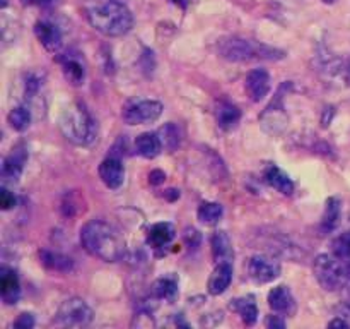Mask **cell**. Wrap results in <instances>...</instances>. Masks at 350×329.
<instances>
[{"label": "cell", "instance_id": "1", "mask_svg": "<svg viewBox=\"0 0 350 329\" xmlns=\"http://www.w3.org/2000/svg\"><path fill=\"white\" fill-rule=\"evenodd\" d=\"M82 247L105 263H118L126 252L122 233L103 219H91L81 230Z\"/></svg>", "mask_w": 350, "mask_h": 329}, {"label": "cell", "instance_id": "2", "mask_svg": "<svg viewBox=\"0 0 350 329\" xmlns=\"http://www.w3.org/2000/svg\"><path fill=\"white\" fill-rule=\"evenodd\" d=\"M91 26L105 36H123L133 26V14L120 0H92L85 7Z\"/></svg>", "mask_w": 350, "mask_h": 329}, {"label": "cell", "instance_id": "3", "mask_svg": "<svg viewBox=\"0 0 350 329\" xmlns=\"http://www.w3.org/2000/svg\"><path fill=\"white\" fill-rule=\"evenodd\" d=\"M217 53L229 62H258V60H280L286 57V51L273 48L260 41L246 40L239 36L222 38L217 41Z\"/></svg>", "mask_w": 350, "mask_h": 329}, {"label": "cell", "instance_id": "4", "mask_svg": "<svg viewBox=\"0 0 350 329\" xmlns=\"http://www.w3.org/2000/svg\"><path fill=\"white\" fill-rule=\"evenodd\" d=\"M60 130L75 146H89L98 136V125L94 119L81 103H72L62 112Z\"/></svg>", "mask_w": 350, "mask_h": 329}, {"label": "cell", "instance_id": "5", "mask_svg": "<svg viewBox=\"0 0 350 329\" xmlns=\"http://www.w3.org/2000/svg\"><path fill=\"white\" fill-rule=\"evenodd\" d=\"M313 271L320 287L327 291H335L342 288L349 278L345 264L340 263V259H337V257L328 256V254H320L314 259Z\"/></svg>", "mask_w": 350, "mask_h": 329}, {"label": "cell", "instance_id": "6", "mask_svg": "<svg viewBox=\"0 0 350 329\" xmlns=\"http://www.w3.org/2000/svg\"><path fill=\"white\" fill-rule=\"evenodd\" d=\"M92 319H94V312L89 307L88 302L79 297H72L62 302L55 321L65 328H84L91 324Z\"/></svg>", "mask_w": 350, "mask_h": 329}, {"label": "cell", "instance_id": "7", "mask_svg": "<svg viewBox=\"0 0 350 329\" xmlns=\"http://www.w3.org/2000/svg\"><path fill=\"white\" fill-rule=\"evenodd\" d=\"M163 110V103L156 99H140L123 108L122 119L129 125H144V123L156 122Z\"/></svg>", "mask_w": 350, "mask_h": 329}, {"label": "cell", "instance_id": "8", "mask_svg": "<svg viewBox=\"0 0 350 329\" xmlns=\"http://www.w3.org/2000/svg\"><path fill=\"white\" fill-rule=\"evenodd\" d=\"M248 276L258 284L272 283L280 276L279 260L272 256L256 254L248 260Z\"/></svg>", "mask_w": 350, "mask_h": 329}, {"label": "cell", "instance_id": "9", "mask_svg": "<svg viewBox=\"0 0 350 329\" xmlns=\"http://www.w3.org/2000/svg\"><path fill=\"white\" fill-rule=\"evenodd\" d=\"M98 173L103 184L108 188H111V191L120 188L123 185V182H125V167L115 156H109L106 160H103L98 168Z\"/></svg>", "mask_w": 350, "mask_h": 329}, {"label": "cell", "instance_id": "10", "mask_svg": "<svg viewBox=\"0 0 350 329\" xmlns=\"http://www.w3.org/2000/svg\"><path fill=\"white\" fill-rule=\"evenodd\" d=\"M246 95L252 101H262L270 91V75L265 69H253L245 81Z\"/></svg>", "mask_w": 350, "mask_h": 329}, {"label": "cell", "instance_id": "11", "mask_svg": "<svg viewBox=\"0 0 350 329\" xmlns=\"http://www.w3.org/2000/svg\"><path fill=\"white\" fill-rule=\"evenodd\" d=\"M34 34L40 40V43L51 53H57L62 48V45H64L60 29L53 23H50V21H38L34 24Z\"/></svg>", "mask_w": 350, "mask_h": 329}, {"label": "cell", "instance_id": "12", "mask_svg": "<svg viewBox=\"0 0 350 329\" xmlns=\"http://www.w3.org/2000/svg\"><path fill=\"white\" fill-rule=\"evenodd\" d=\"M0 297L5 305H14L21 297V283L16 271L3 266L0 269Z\"/></svg>", "mask_w": 350, "mask_h": 329}, {"label": "cell", "instance_id": "13", "mask_svg": "<svg viewBox=\"0 0 350 329\" xmlns=\"http://www.w3.org/2000/svg\"><path fill=\"white\" fill-rule=\"evenodd\" d=\"M320 67L327 77L337 79V81H342L350 86V58L323 57Z\"/></svg>", "mask_w": 350, "mask_h": 329}, {"label": "cell", "instance_id": "14", "mask_svg": "<svg viewBox=\"0 0 350 329\" xmlns=\"http://www.w3.org/2000/svg\"><path fill=\"white\" fill-rule=\"evenodd\" d=\"M269 305L275 314L291 315L296 310V300L287 287H275L269 293Z\"/></svg>", "mask_w": 350, "mask_h": 329}, {"label": "cell", "instance_id": "15", "mask_svg": "<svg viewBox=\"0 0 350 329\" xmlns=\"http://www.w3.org/2000/svg\"><path fill=\"white\" fill-rule=\"evenodd\" d=\"M232 281V264L231 263H221L217 264V267L214 269V273L208 278V293L217 297L222 295L229 287H231Z\"/></svg>", "mask_w": 350, "mask_h": 329}, {"label": "cell", "instance_id": "16", "mask_svg": "<svg viewBox=\"0 0 350 329\" xmlns=\"http://www.w3.org/2000/svg\"><path fill=\"white\" fill-rule=\"evenodd\" d=\"M263 180L270 185L272 188H275L277 192L284 195H291L294 192V182L291 180L289 175L286 171L280 170L275 164H269L263 171Z\"/></svg>", "mask_w": 350, "mask_h": 329}, {"label": "cell", "instance_id": "17", "mask_svg": "<svg viewBox=\"0 0 350 329\" xmlns=\"http://www.w3.org/2000/svg\"><path fill=\"white\" fill-rule=\"evenodd\" d=\"M215 119L222 130H232L238 127L239 120H241V110L232 103L221 99L215 106Z\"/></svg>", "mask_w": 350, "mask_h": 329}, {"label": "cell", "instance_id": "18", "mask_svg": "<svg viewBox=\"0 0 350 329\" xmlns=\"http://www.w3.org/2000/svg\"><path fill=\"white\" fill-rule=\"evenodd\" d=\"M174 235H176V232H174V226L171 225V223H156V225H152L149 228V233H147V243L156 250L164 249L166 245H170V242L174 239Z\"/></svg>", "mask_w": 350, "mask_h": 329}, {"label": "cell", "instance_id": "19", "mask_svg": "<svg viewBox=\"0 0 350 329\" xmlns=\"http://www.w3.org/2000/svg\"><path fill=\"white\" fill-rule=\"evenodd\" d=\"M26 158H27V154L24 149H12V153H10L5 160H3V164H2L3 180L16 182L17 178L21 177V173H23Z\"/></svg>", "mask_w": 350, "mask_h": 329}, {"label": "cell", "instance_id": "20", "mask_svg": "<svg viewBox=\"0 0 350 329\" xmlns=\"http://www.w3.org/2000/svg\"><path fill=\"white\" fill-rule=\"evenodd\" d=\"M212 245V256H214L215 263H231L234 257V250H232L231 239L226 232H215L211 240Z\"/></svg>", "mask_w": 350, "mask_h": 329}, {"label": "cell", "instance_id": "21", "mask_svg": "<svg viewBox=\"0 0 350 329\" xmlns=\"http://www.w3.org/2000/svg\"><path fill=\"white\" fill-rule=\"evenodd\" d=\"M135 149L142 158L152 160L163 151V144H161L157 132H142L140 136H137Z\"/></svg>", "mask_w": 350, "mask_h": 329}, {"label": "cell", "instance_id": "22", "mask_svg": "<svg viewBox=\"0 0 350 329\" xmlns=\"http://www.w3.org/2000/svg\"><path fill=\"white\" fill-rule=\"evenodd\" d=\"M150 295L157 300H166V302H174V298L178 297V281L173 276H164L159 278L152 283L150 287Z\"/></svg>", "mask_w": 350, "mask_h": 329}, {"label": "cell", "instance_id": "23", "mask_svg": "<svg viewBox=\"0 0 350 329\" xmlns=\"http://www.w3.org/2000/svg\"><path fill=\"white\" fill-rule=\"evenodd\" d=\"M41 263L51 271H58V273H68L74 269V260L68 256H64L60 252H53V250H41L40 252Z\"/></svg>", "mask_w": 350, "mask_h": 329}, {"label": "cell", "instance_id": "24", "mask_svg": "<svg viewBox=\"0 0 350 329\" xmlns=\"http://www.w3.org/2000/svg\"><path fill=\"white\" fill-rule=\"evenodd\" d=\"M342 212V202L338 197H330L325 206L323 218H321V232L330 233L337 228L338 219H340Z\"/></svg>", "mask_w": 350, "mask_h": 329}, {"label": "cell", "instance_id": "25", "mask_svg": "<svg viewBox=\"0 0 350 329\" xmlns=\"http://www.w3.org/2000/svg\"><path fill=\"white\" fill-rule=\"evenodd\" d=\"M231 308L241 317V321L246 326H253L258 319V308H256L253 298H236V300H232Z\"/></svg>", "mask_w": 350, "mask_h": 329}, {"label": "cell", "instance_id": "26", "mask_svg": "<svg viewBox=\"0 0 350 329\" xmlns=\"http://www.w3.org/2000/svg\"><path fill=\"white\" fill-rule=\"evenodd\" d=\"M62 67H64L65 79H67V81L70 82L72 86L84 84L85 69H84V65H82L81 62L77 60V58H68L67 57L64 60V64H62Z\"/></svg>", "mask_w": 350, "mask_h": 329}, {"label": "cell", "instance_id": "27", "mask_svg": "<svg viewBox=\"0 0 350 329\" xmlns=\"http://www.w3.org/2000/svg\"><path fill=\"white\" fill-rule=\"evenodd\" d=\"M157 136H159L161 144H163V149L166 151H174L180 146V129H178L174 123H164L159 130H157Z\"/></svg>", "mask_w": 350, "mask_h": 329}, {"label": "cell", "instance_id": "28", "mask_svg": "<svg viewBox=\"0 0 350 329\" xmlns=\"http://www.w3.org/2000/svg\"><path fill=\"white\" fill-rule=\"evenodd\" d=\"M9 123L10 127H12L14 130H17V132H24V130H27V127L31 125V110L27 108V106H16V108L10 110L9 113Z\"/></svg>", "mask_w": 350, "mask_h": 329}, {"label": "cell", "instance_id": "29", "mask_svg": "<svg viewBox=\"0 0 350 329\" xmlns=\"http://www.w3.org/2000/svg\"><path fill=\"white\" fill-rule=\"evenodd\" d=\"M222 215H224V209L217 202H202L198 206L197 216L205 225H214V223H217L222 218Z\"/></svg>", "mask_w": 350, "mask_h": 329}, {"label": "cell", "instance_id": "30", "mask_svg": "<svg viewBox=\"0 0 350 329\" xmlns=\"http://www.w3.org/2000/svg\"><path fill=\"white\" fill-rule=\"evenodd\" d=\"M332 250L337 259H340L344 264L350 263V230H345L344 233L337 236L332 243Z\"/></svg>", "mask_w": 350, "mask_h": 329}, {"label": "cell", "instance_id": "31", "mask_svg": "<svg viewBox=\"0 0 350 329\" xmlns=\"http://www.w3.org/2000/svg\"><path fill=\"white\" fill-rule=\"evenodd\" d=\"M14 206H16V197H14L12 192H9L7 188H2V192H0V208L3 211H9Z\"/></svg>", "mask_w": 350, "mask_h": 329}, {"label": "cell", "instance_id": "32", "mask_svg": "<svg viewBox=\"0 0 350 329\" xmlns=\"http://www.w3.org/2000/svg\"><path fill=\"white\" fill-rule=\"evenodd\" d=\"M14 326L19 329H31L34 326V317L31 314H21L19 319L14 322Z\"/></svg>", "mask_w": 350, "mask_h": 329}, {"label": "cell", "instance_id": "33", "mask_svg": "<svg viewBox=\"0 0 350 329\" xmlns=\"http://www.w3.org/2000/svg\"><path fill=\"white\" fill-rule=\"evenodd\" d=\"M265 324H267V328H270V329H284V328H286V321H284L280 315H269V317H267V321H265Z\"/></svg>", "mask_w": 350, "mask_h": 329}, {"label": "cell", "instance_id": "34", "mask_svg": "<svg viewBox=\"0 0 350 329\" xmlns=\"http://www.w3.org/2000/svg\"><path fill=\"white\" fill-rule=\"evenodd\" d=\"M164 178H166V175H164L161 170H152V171H150V175H149V182L152 185L163 184Z\"/></svg>", "mask_w": 350, "mask_h": 329}, {"label": "cell", "instance_id": "35", "mask_svg": "<svg viewBox=\"0 0 350 329\" xmlns=\"http://www.w3.org/2000/svg\"><path fill=\"white\" fill-rule=\"evenodd\" d=\"M328 326H330V328H350V324L347 321H345V319H342V315H340V317L334 319V321H332Z\"/></svg>", "mask_w": 350, "mask_h": 329}, {"label": "cell", "instance_id": "36", "mask_svg": "<svg viewBox=\"0 0 350 329\" xmlns=\"http://www.w3.org/2000/svg\"><path fill=\"white\" fill-rule=\"evenodd\" d=\"M24 5H46V3H51L53 0H21Z\"/></svg>", "mask_w": 350, "mask_h": 329}, {"label": "cell", "instance_id": "37", "mask_svg": "<svg viewBox=\"0 0 350 329\" xmlns=\"http://www.w3.org/2000/svg\"><path fill=\"white\" fill-rule=\"evenodd\" d=\"M345 267H347V274H349V280H350V263L345 264Z\"/></svg>", "mask_w": 350, "mask_h": 329}, {"label": "cell", "instance_id": "38", "mask_svg": "<svg viewBox=\"0 0 350 329\" xmlns=\"http://www.w3.org/2000/svg\"><path fill=\"white\" fill-rule=\"evenodd\" d=\"M173 2L174 3H183V0H173ZM183 5H185V3H183Z\"/></svg>", "mask_w": 350, "mask_h": 329}, {"label": "cell", "instance_id": "39", "mask_svg": "<svg viewBox=\"0 0 350 329\" xmlns=\"http://www.w3.org/2000/svg\"><path fill=\"white\" fill-rule=\"evenodd\" d=\"M323 2H325V3H334L335 0H323Z\"/></svg>", "mask_w": 350, "mask_h": 329}]
</instances>
